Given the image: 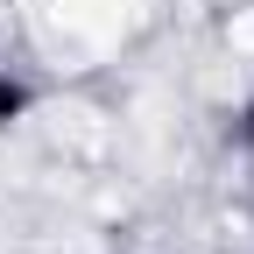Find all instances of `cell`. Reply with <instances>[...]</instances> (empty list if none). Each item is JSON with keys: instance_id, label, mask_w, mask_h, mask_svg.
I'll return each mask as SVG.
<instances>
[{"instance_id": "6da1fadb", "label": "cell", "mask_w": 254, "mask_h": 254, "mask_svg": "<svg viewBox=\"0 0 254 254\" xmlns=\"http://www.w3.org/2000/svg\"><path fill=\"white\" fill-rule=\"evenodd\" d=\"M64 21L85 28L92 43H113L127 21H134V0H64Z\"/></svg>"}]
</instances>
